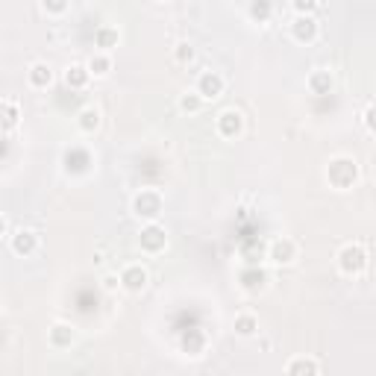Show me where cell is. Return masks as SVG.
<instances>
[{"instance_id": "6da1fadb", "label": "cell", "mask_w": 376, "mask_h": 376, "mask_svg": "<svg viewBox=\"0 0 376 376\" xmlns=\"http://www.w3.org/2000/svg\"><path fill=\"white\" fill-rule=\"evenodd\" d=\"M162 209H165V200H162V194L156 191V188H141V191L132 197V212H136L138 218H145L147 224H156Z\"/></svg>"}, {"instance_id": "7a4b0ae2", "label": "cell", "mask_w": 376, "mask_h": 376, "mask_svg": "<svg viewBox=\"0 0 376 376\" xmlns=\"http://www.w3.org/2000/svg\"><path fill=\"white\" fill-rule=\"evenodd\" d=\"M356 176H359V168L350 156H338V159L329 162V168H326V180L335 188H350L356 182Z\"/></svg>"}, {"instance_id": "3957f363", "label": "cell", "mask_w": 376, "mask_h": 376, "mask_svg": "<svg viewBox=\"0 0 376 376\" xmlns=\"http://www.w3.org/2000/svg\"><path fill=\"white\" fill-rule=\"evenodd\" d=\"M338 268L347 276H359L364 268H368V250L362 244H344L338 253Z\"/></svg>"}, {"instance_id": "277c9868", "label": "cell", "mask_w": 376, "mask_h": 376, "mask_svg": "<svg viewBox=\"0 0 376 376\" xmlns=\"http://www.w3.org/2000/svg\"><path fill=\"white\" fill-rule=\"evenodd\" d=\"M147 268L145 264H138V262H132V264H127L124 271L118 273V282H121V289L124 291H129V294H138V291H145L147 289Z\"/></svg>"}, {"instance_id": "5b68a950", "label": "cell", "mask_w": 376, "mask_h": 376, "mask_svg": "<svg viewBox=\"0 0 376 376\" xmlns=\"http://www.w3.org/2000/svg\"><path fill=\"white\" fill-rule=\"evenodd\" d=\"M138 244L145 253H162L168 247V232H165V227H159V224H145L138 232Z\"/></svg>"}, {"instance_id": "8992f818", "label": "cell", "mask_w": 376, "mask_h": 376, "mask_svg": "<svg viewBox=\"0 0 376 376\" xmlns=\"http://www.w3.org/2000/svg\"><path fill=\"white\" fill-rule=\"evenodd\" d=\"M215 127H218L220 138H236V136H241V129H244V115H241L238 109H224V112L218 115Z\"/></svg>"}, {"instance_id": "52a82bcc", "label": "cell", "mask_w": 376, "mask_h": 376, "mask_svg": "<svg viewBox=\"0 0 376 376\" xmlns=\"http://www.w3.org/2000/svg\"><path fill=\"white\" fill-rule=\"evenodd\" d=\"M197 94H200V101H215V97L224 94V76H220L218 71H203L200 76H197Z\"/></svg>"}, {"instance_id": "ba28073f", "label": "cell", "mask_w": 376, "mask_h": 376, "mask_svg": "<svg viewBox=\"0 0 376 376\" xmlns=\"http://www.w3.org/2000/svg\"><path fill=\"white\" fill-rule=\"evenodd\" d=\"M291 32H294V39L303 41V44L315 41L317 39V21L312 15H297L294 24H291Z\"/></svg>"}, {"instance_id": "9c48e42d", "label": "cell", "mask_w": 376, "mask_h": 376, "mask_svg": "<svg viewBox=\"0 0 376 376\" xmlns=\"http://www.w3.org/2000/svg\"><path fill=\"white\" fill-rule=\"evenodd\" d=\"M271 259L276 262V264H291L294 259H297V244L291 238H276L273 244H271Z\"/></svg>"}, {"instance_id": "30bf717a", "label": "cell", "mask_w": 376, "mask_h": 376, "mask_svg": "<svg viewBox=\"0 0 376 376\" xmlns=\"http://www.w3.org/2000/svg\"><path fill=\"white\" fill-rule=\"evenodd\" d=\"M65 171H71V174H85L88 171V165H92V156H88V150L83 147H71V150H65Z\"/></svg>"}, {"instance_id": "8fae6325", "label": "cell", "mask_w": 376, "mask_h": 376, "mask_svg": "<svg viewBox=\"0 0 376 376\" xmlns=\"http://www.w3.org/2000/svg\"><path fill=\"white\" fill-rule=\"evenodd\" d=\"M39 247V236L32 229H18L12 236V253L18 256H30V253H36Z\"/></svg>"}, {"instance_id": "7c38bea8", "label": "cell", "mask_w": 376, "mask_h": 376, "mask_svg": "<svg viewBox=\"0 0 376 376\" xmlns=\"http://www.w3.org/2000/svg\"><path fill=\"white\" fill-rule=\"evenodd\" d=\"M333 71H326V68H315L312 74H309V92L312 94H329L333 92Z\"/></svg>"}, {"instance_id": "4fadbf2b", "label": "cell", "mask_w": 376, "mask_h": 376, "mask_svg": "<svg viewBox=\"0 0 376 376\" xmlns=\"http://www.w3.org/2000/svg\"><path fill=\"white\" fill-rule=\"evenodd\" d=\"M27 80L32 88H48L53 83V68L48 62H32L30 71H27Z\"/></svg>"}, {"instance_id": "5bb4252c", "label": "cell", "mask_w": 376, "mask_h": 376, "mask_svg": "<svg viewBox=\"0 0 376 376\" xmlns=\"http://www.w3.org/2000/svg\"><path fill=\"white\" fill-rule=\"evenodd\" d=\"M317 362L315 359H306V356H297L289 362V368H285V376H317Z\"/></svg>"}, {"instance_id": "9a60e30c", "label": "cell", "mask_w": 376, "mask_h": 376, "mask_svg": "<svg viewBox=\"0 0 376 376\" xmlns=\"http://www.w3.org/2000/svg\"><path fill=\"white\" fill-rule=\"evenodd\" d=\"M76 127H80V132H85V136H92V132L101 127V112H97L94 106L80 109V115H76Z\"/></svg>"}, {"instance_id": "2e32d148", "label": "cell", "mask_w": 376, "mask_h": 376, "mask_svg": "<svg viewBox=\"0 0 376 376\" xmlns=\"http://www.w3.org/2000/svg\"><path fill=\"white\" fill-rule=\"evenodd\" d=\"M18 106L12 101H0V132H9V129H15L18 127Z\"/></svg>"}, {"instance_id": "e0dca14e", "label": "cell", "mask_w": 376, "mask_h": 376, "mask_svg": "<svg viewBox=\"0 0 376 376\" xmlns=\"http://www.w3.org/2000/svg\"><path fill=\"white\" fill-rule=\"evenodd\" d=\"M256 333H259V317H256V315H250V312L236 315V335H241V338H253Z\"/></svg>"}, {"instance_id": "ac0fdd59", "label": "cell", "mask_w": 376, "mask_h": 376, "mask_svg": "<svg viewBox=\"0 0 376 376\" xmlns=\"http://www.w3.org/2000/svg\"><path fill=\"white\" fill-rule=\"evenodd\" d=\"M85 71H88V76H106L109 71H112V56H109V53H101V50H97L94 56L88 59Z\"/></svg>"}, {"instance_id": "d6986e66", "label": "cell", "mask_w": 376, "mask_h": 376, "mask_svg": "<svg viewBox=\"0 0 376 376\" xmlns=\"http://www.w3.org/2000/svg\"><path fill=\"white\" fill-rule=\"evenodd\" d=\"M50 344L53 347H71L74 344V326H68V324H53L50 326Z\"/></svg>"}, {"instance_id": "ffe728a7", "label": "cell", "mask_w": 376, "mask_h": 376, "mask_svg": "<svg viewBox=\"0 0 376 376\" xmlns=\"http://www.w3.org/2000/svg\"><path fill=\"white\" fill-rule=\"evenodd\" d=\"M241 289L244 291H259L262 285H264V271L262 268H247V271H241Z\"/></svg>"}, {"instance_id": "44dd1931", "label": "cell", "mask_w": 376, "mask_h": 376, "mask_svg": "<svg viewBox=\"0 0 376 376\" xmlns=\"http://www.w3.org/2000/svg\"><path fill=\"white\" fill-rule=\"evenodd\" d=\"M203 350H206V335L203 333L182 335V353L185 356H203Z\"/></svg>"}, {"instance_id": "7402d4cb", "label": "cell", "mask_w": 376, "mask_h": 376, "mask_svg": "<svg viewBox=\"0 0 376 376\" xmlns=\"http://www.w3.org/2000/svg\"><path fill=\"white\" fill-rule=\"evenodd\" d=\"M88 71H85V65H71L68 71H65V83H68L71 88H85L88 85Z\"/></svg>"}, {"instance_id": "603a6c76", "label": "cell", "mask_w": 376, "mask_h": 376, "mask_svg": "<svg viewBox=\"0 0 376 376\" xmlns=\"http://www.w3.org/2000/svg\"><path fill=\"white\" fill-rule=\"evenodd\" d=\"M94 44L101 48V53H106L109 48H115V44H118V30L115 27H101L94 32Z\"/></svg>"}, {"instance_id": "cb8c5ba5", "label": "cell", "mask_w": 376, "mask_h": 376, "mask_svg": "<svg viewBox=\"0 0 376 376\" xmlns=\"http://www.w3.org/2000/svg\"><path fill=\"white\" fill-rule=\"evenodd\" d=\"M180 106L185 109V112H200L203 101H200V94H197V92H185V94L180 97Z\"/></svg>"}, {"instance_id": "d4e9b609", "label": "cell", "mask_w": 376, "mask_h": 376, "mask_svg": "<svg viewBox=\"0 0 376 376\" xmlns=\"http://www.w3.org/2000/svg\"><path fill=\"white\" fill-rule=\"evenodd\" d=\"M271 12H273L271 3H250V18H256V21L271 18Z\"/></svg>"}, {"instance_id": "484cf974", "label": "cell", "mask_w": 376, "mask_h": 376, "mask_svg": "<svg viewBox=\"0 0 376 376\" xmlns=\"http://www.w3.org/2000/svg\"><path fill=\"white\" fill-rule=\"evenodd\" d=\"M194 59V48L191 44H180L176 48V62H191Z\"/></svg>"}, {"instance_id": "4316f807", "label": "cell", "mask_w": 376, "mask_h": 376, "mask_svg": "<svg viewBox=\"0 0 376 376\" xmlns=\"http://www.w3.org/2000/svg\"><path fill=\"white\" fill-rule=\"evenodd\" d=\"M315 6H317L315 0H297V3H294V12H297V15H309Z\"/></svg>"}, {"instance_id": "83f0119b", "label": "cell", "mask_w": 376, "mask_h": 376, "mask_svg": "<svg viewBox=\"0 0 376 376\" xmlns=\"http://www.w3.org/2000/svg\"><path fill=\"white\" fill-rule=\"evenodd\" d=\"M68 9V3H41V12H50V15H59Z\"/></svg>"}, {"instance_id": "f1b7e54d", "label": "cell", "mask_w": 376, "mask_h": 376, "mask_svg": "<svg viewBox=\"0 0 376 376\" xmlns=\"http://www.w3.org/2000/svg\"><path fill=\"white\" fill-rule=\"evenodd\" d=\"M103 289H106V291H115V289H121V282H118V276H115V273L103 276Z\"/></svg>"}, {"instance_id": "f546056e", "label": "cell", "mask_w": 376, "mask_h": 376, "mask_svg": "<svg viewBox=\"0 0 376 376\" xmlns=\"http://www.w3.org/2000/svg\"><path fill=\"white\" fill-rule=\"evenodd\" d=\"M364 127H368V132H373V106L364 109Z\"/></svg>"}, {"instance_id": "4dcf8cb0", "label": "cell", "mask_w": 376, "mask_h": 376, "mask_svg": "<svg viewBox=\"0 0 376 376\" xmlns=\"http://www.w3.org/2000/svg\"><path fill=\"white\" fill-rule=\"evenodd\" d=\"M3 236H6V218L0 215V238H3Z\"/></svg>"}]
</instances>
